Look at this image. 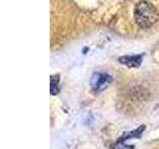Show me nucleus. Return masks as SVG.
I'll return each mask as SVG.
<instances>
[{
  "mask_svg": "<svg viewBox=\"0 0 159 149\" xmlns=\"http://www.w3.org/2000/svg\"><path fill=\"white\" fill-rule=\"evenodd\" d=\"M159 13L156 7L148 1H140L134 8V20L140 28H149L158 21Z\"/></svg>",
  "mask_w": 159,
  "mask_h": 149,
  "instance_id": "obj_1",
  "label": "nucleus"
},
{
  "mask_svg": "<svg viewBox=\"0 0 159 149\" xmlns=\"http://www.w3.org/2000/svg\"><path fill=\"white\" fill-rule=\"evenodd\" d=\"M111 78L107 74H94L92 78V87L96 92H101L107 88L108 84L111 83Z\"/></svg>",
  "mask_w": 159,
  "mask_h": 149,
  "instance_id": "obj_2",
  "label": "nucleus"
},
{
  "mask_svg": "<svg viewBox=\"0 0 159 149\" xmlns=\"http://www.w3.org/2000/svg\"><path fill=\"white\" fill-rule=\"evenodd\" d=\"M121 64L125 65L129 68H137L140 66L142 61V55H130V56H123L118 59Z\"/></svg>",
  "mask_w": 159,
  "mask_h": 149,
  "instance_id": "obj_3",
  "label": "nucleus"
},
{
  "mask_svg": "<svg viewBox=\"0 0 159 149\" xmlns=\"http://www.w3.org/2000/svg\"><path fill=\"white\" fill-rule=\"evenodd\" d=\"M60 92V81L59 76H52L51 77V93L53 96L58 94Z\"/></svg>",
  "mask_w": 159,
  "mask_h": 149,
  "instance_id": "obj_4",
  "label": "nucleus"
},
{
  "mask_svg": "<svg viewBox=\"0 0 159 149\" xmlns=\"http://www.w3.org/2000/svg\"><path fill=\"white\" fill-rule=\"evenodd\" d=\"M130 148H132V146H126V145H120L119 144V146H117V147H116L114 149H130Z\"/></svg>",
  "mask_w": 159,
  "mask_h": 149,
  "instance_id": "obj_5",
  "label": "nucleus"
}]
</instances>
